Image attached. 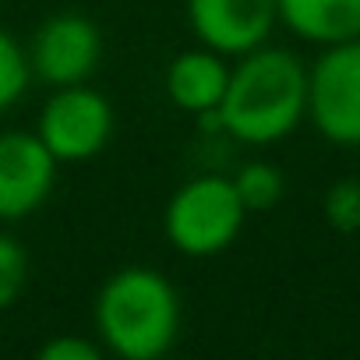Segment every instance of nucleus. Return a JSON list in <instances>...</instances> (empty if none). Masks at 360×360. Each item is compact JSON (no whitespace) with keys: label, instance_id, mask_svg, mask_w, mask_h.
<instances>
[{"label":"nucleus","instance_id":"nucleus-2","mask_svg":"<svg viewBox=\"0 0 360 360\" xmlns=\"http://www.w3.org/2000/svg\"><path fill=\"white\" fill-rule=\"evenodd\" d=\"M96 332L120 360H159L180 332L176 290L145 265L113 272L96 297Z\"/></svg>","mask_w":360,"mask_h":360},{"label":"nucleus","instance_id":"nucleus-15","mask_svg":"<svg viewBox=\"0 0 360 360\" xmlns=\"http://www.w3.org/2000/svg\"><path fill=\"white\" fill-rule=\"evenodd\" d=\"M106 346L85 339V335H75V332H64V335H53L39 346V360H103Z\"/></svg>","mask_w":360,"mask_h":360},{"label":"nucleus","instance_id":"nucleus-8","mask_svg":"<svg viewBox=\"0 0 360 360\" xmlns=\"http://www.w3.org/2000/svg\"><path fill=\"white\" fill-rule=\"evenodd\" d=\"M188 22L202 46L244 57L269 39L279 22V0H188Z\"/></svg>","mask_w":360,"mask_h":360},{"label":"nucleus","instance_id":"nucleus-1","mask_svg":"<svg viewBox=\"0 0 360 360\" xmlns=\"http://www.w3.org/2000/svg\"><path fill=\"white\" fill-rule=\"evenodd\" d=\"M307 113V68L276 46H255L230 68L219 117L230 138L244 145H272L293 134Z\"/></svg>","mask_w":360,"mask_h":360},{"label":"nucleus","instance_id":"nucleus-11","mask_svg":"<svg viewBox=\"0 0 360 360\" xmlns=\"http://www.w3.org/2000/svg\"><path fill=\"white\" fill-rule=\"evenodd\" d=\"M233 188L248 212H265V209L279 205V198L286 191V176L272 162H248L233 173Z\"/></svg>","mask_w":360,"mask_h":360},{"label":"nucleus","instance_id":"nucleus-7","mask_svg":"<svg viewBox=\"0 0 360 360\" xmlns=\"http://www.w3.org/2000/svg\"><path fill=\"white\" fill-rule=\"evenodd\" d=\"M57 159L39 134L4 131L0 134V219L18 223L32 216L53 191Z\"/></svg>","mask_w":360,"mask_h":360},{"label":"nucleus","instance_id":"nucleus-6","mask_svg":"<svg viewBox=\"0 0 360 360\" xmlns=\"http://www.w3.org/2000/svg\"><path fill=\"white\" fill-rule=\"evenodd\" d=\"M99 57H103V36L96 22L78 11L50 15L36 29L29 46V68L50 89L89 82L92 71L99 68Z\"/></svg>","mask_w":360,"mask_h":360},{"label":"nucleus","instance_id":"nucleus-13","mask_svg":"<svg viewBox=\"0 0 360 360\" xmlns=\"http://www.w3.org/2000/svg\"><path fill=\"white\" fill-rule=\"evenodd\" d=\"M29 286V251L11 233H0V311L18 304Z\"/></svg>","mask_w":360,"mask_h":360},{"label":"nucleus","instance_id":"nucleus-4","mask_svg":"<svg viewBox=\"0 0 360 360\" xmlns=\"http://www.w3.org/2000/svg\"><path fill=\"white\" fill-rule=\"evenodd\" d=\"M307 113L332 145H360V39L325 46L307 71Z\"/></svg>","mask_w":360,"mask_h":360},{"label":"nucleus","instance_id":"nucleus-5","mask_svg":"<svg viewBox=\"0 0 360 360\" xmlns=\"http://www.w3.org/2000/svg\"><path fill=\"white\" fill-rule=\"evenodd\" d=\"M36 134L57 162H85L99 155L113 138V106L89 82L53 89L39 113Z\"/></svg>","mask_w":360,"mask_h":360},{"label":"nucleus","instance_id":"nucleus-9","mask_svg":"<svg viewBox=\"0 0 360 360\" xmlns=\"http://www.w3.org/2000/svg\"><path fill=\"white\" fill-rule=\"evenodd\" d=\"M226 82H230V64L223 53L209 46L184 50L166 68V96L173 99V106H180L191 117L216 110L226 96Z\"/></svg>","mask_w":360,"mask_h":360},{"label":"nucleus","instance_id":"nucleus-14","mask_svg":"<svg viewBox=\"0 0 360 360\" xmlns=\"http://www.w3.org/2000/svg\"><path fill=\"white\" fill-rule=\"evenodd\" d=\"M321 212L335 233H356L360 230V180H353V176L335 180L325 191Z\"/></svg>","mask_w":360,"mask_h":360},{"label":"nucleus","instance_id":"nucleus-10","mask_svg":"<svg viewBox=\"0 0 360 360\" xmlns=\"http://www.w3.org/2000/svg\"><path fill=\"white\" fill-rule=\"evenodd\" d=\"M279 22L321 46L360 39V0H279Z\"/></svg>","mask_w":360,"mask_h":360},{"label":"nucleus","instance_id":"nucleus-12","mask_svg":"<svg viewBox=\"0 0 360 360\" xmlns=\"http://www.w3.org/2000/svg\"><path fill=\"white\" fill-rule=\"evenodd\" d=\"M29 53L18 46V39L11 32L0 29V113H4L8 106H15L25 89H29Z\"/></svg>","mask_w":360,"mask_h":360},{"label":"nucleus","instance_id":"nucleus-3","mask_svg":"<svg viewBox=\"0 0 360 360\" xmlns=\"http://www.w3.org/2000/svg\"><path fill=\"white\" fill-rule=\"evenodd\" d=\"M244 202L233 188V176L202 173L188 184H180L166 205V237L188 258H216L223 255L240 226H244Z\"/></svg>","mask_w":360,"mask_h":360}]
</instances>
